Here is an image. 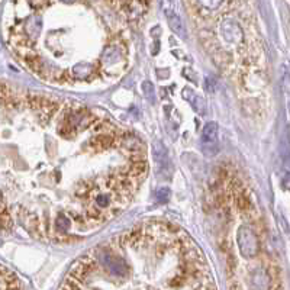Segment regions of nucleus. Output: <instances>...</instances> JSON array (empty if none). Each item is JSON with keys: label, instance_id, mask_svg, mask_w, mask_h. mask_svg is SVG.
Wrapping results in <instances>:
<instances>
[{"label": "nucleus", "instance_id": "9b49d317", "mask_svg": "<svg viewBox=\"0 0 290 290\" xmlns=\"http://www.w3.org/2000/svg\"><path fill=\"white\" fill-rule=\"evenodd\" d=\"M170 196H171V192H170V189L166 187V186H164V187H158L157 192H155V197H157V200H158L160 203L168 202Z\"/></svg>", "mask_w": 290, "mask_h": 290}, {"label": "nucleus", "instance_id": "4468645a", "mask_svg": "<svg viewBox=\"0 0 290 290\" xmlns=\"http://www.w3.org/2000/svg\"><path fill=\"white\" fill-rule=\"evenodd\" d=\"M224 0H199V3L205 7V9H209V10H215L218 9L221 4H222Z\"/></svg>", "mask_w": 290, "mask_h": 290}, {"label": "nucleus", "instance_id": "0eeeda50", "mask_svg": "<svg viewBox=\"0 0 290 290\" xmlns=\"http://www.w3.org/2000/svg\"><path fill=\"white\" fill-rule=\"evenodd\" d=\"M183 97L192 104V107L194 109V112H197L199 115H205L206 113V100L202 96L196 95L190 87L183 89Z\"/></svg>", "mask_w": 290, "mask_h": 290}, {"label": "nucleus", "instance_id": "ddd939ff", "mask_svg": "<svg viewBox=\"0 0 290 290\" xmlns=\"http://www.w3.org/2000/svg\"><path fill=\"white\" fill-rule=\"evenodd\" d=\"M68 228H70V219H67L64 215H60L57 218V229L60 232H67Z\"/></svg>", "mask_w": 290, "mask_h": 290}, {"label": "nucleus", "instance_id": "f257e3e1", "mask_svg": "<svg viewBox=\"0 0 290 290\" xmlns=\"http://www.w3.org/2000/svg\"><path fill=\"white\" fill-rule=\"evenodd\" d=\"M237 242H238V248L241 252L242 257L245 258H252L258 254V238L254 232L252 228L242 225L238 229L237 234Z\"/></svg>", "mask_w": 290, "mask_h": 290}, {"label": "nucleus", "instance_id": "f8f14e48", "mask_svg": "<svg viewBox=\"0 0 290 290\" xmlns=\"http://www.w3.org/2000/svg\"><path fill=\"white\" fill-rule=\"evenodd\" d=\"M110 141H112V138L110 137H107V135H102V137H97L93 140V143L92 145L93 146H96V148H100V149H103V148H107L109 145H110Z\"/></svg>", "mask_w": 290, "mask_h": 290}, {"label": "nucleus", "instance_id": "f3484780", "mask_svg": "<svg viewBox=\"0 0 290 290\" xmlns=\"http://www.w3.org/2000/svg\"><path fill=\"white\" fill-rule=\"evenodd\" d=\"M61 1H65V3H71V1H76V0H61Z\"/></svg>", "mask_w": 290, "mask_h": 290}, {"label": "nucleus", "instance_id": "dca6fc26", "mask_svg": "<svg viewBox=\"0 0 290 290\" xmlns=\"http://www.w3.org/2000/svg\"><path fill=\"white\" fill-rule=\"evenodd\" d=\"M48 0H31V4L32 6H42V4H45Z\"/></svg>", "mask_w": 290, "mask_h": 290}, {"label": "nucleus", "instance_id": "7ed1b4c3", "mask_svg": "<svg viewBox=\"0 0 290 290\" xmlns=\"http://www.w3.org/2000/svg\"><path fill=\"white\" fill-rule=\"evenodd\" d=\"M99 260L102 261L104 269L115 277H125L129 273V266L119 255H113L110 252H103V254H100Z\"/></svg>", "mask_w": 290, "mask_h": 290}, {"label": "nucleus", "instance_id": "1a4fd4ad", "mask_svg": "<svg viewBox=\"0 0 290 290\" xmlns=\"http://www.w3.org/2000/svg\"><path fill=\"white\" fill-rule=\"evenodd\" d=\"M93 71V65L87 64V62H80L77 65H74L73 68V76L77 79H87Z\"/></svg>", "mask_w": 290, "mask_h": 290}, {"label": "nucleus", "instance_id": "20e7f679", "mask_svg": "<svg viewBox=\"0 0 290 290\" xmlns=\"http://www.w3.org/2000/svg\"><path fill=\"white\" fill-rule=\"evenodd\" d=\"M152 160H154V163H155L157 170H158L160 174H164L167 177L171 176L173 166H171V161H170L167 148H166V145L163 144L161 141H155L152 144Z\"/></svg>", "mask_w": 290, "mask_h": 290}, {"label": "nucleus", "instance_id": "6e6552de", "mask_svg": "<svg viewBox=\"0 0 290 290\" xmlns=\"http://www.w3.org/2000/svg\"><path fill=\"white\" fill-rule=\"evenodd\" d=\"M121 58V54H119V48L116 47H109L103 51V55H102V62L104 65H112L115 62H118Z\"/></svg>", "mask_w": 290, "mask_h": 290}, {"label": "nucleus", "instance_id": "423d86ee", "mask_svg": "<svg viewBox=\"0 0 290 290\" xmlns=\"http://www.w3.org/2000/svg\"><path fill=\"white\" fill-rule=\"evenodd\" d=\"M164 13H166L167 22H168L171 31H173L177 37H180L182 40H186V38H187V31H186V26H185L182 18H180L173 9H170V7H166V9H164Z\"/></svg>", "mask_w": 290, "mask_h": 290}, {"label": "nucleus", "instance_id": "39448f33", "mask_svg": "<svg viewBox=\"0 0 290 290\" xmlns=\"http://www.w3.org/2000/svg\"><path fill=\"white\" fill-rule=\"evenodd\" d=\"M221 32L225 38V41L231 42V44H238L244 40L242 35V29L237 22H234L232 19H225L221 23Z\"/></svg>", "mask_w": 290, "mask_h": 290}, {"label": "nucleus", "instance_id": "f03ea898", "mask_svg": "<svg viewBox=\"0 0 290 290\" xmlns=\"http://www.w3.org/2000/svg\"><path fill=\"white\" fill-rule=\"evenodd\" d=\"M218 137H219V126L216 122H207L203 129H202V137H200V144L206 155H215L219 151L218 144Z\"/></svg>", "mask_w": 290, "mask_h": 290}, {"label": "nucleus", "instance_id": "9d476101", "mask_svg": "<svg viewBox=\"0 0 290 290\" xmlns=\"http://www.w3.org/2000/svg\"><path fill=\"white\" fill-rule=\"evenodd\" d=\"M143 92H144V96L149 100V102H155V90H154V86L151 82H144L143 83Z\"/></svg>", "mask_w": 290, "mask_h": 290}, {"label": "nucleus", "instance_id": "2eb2a0df", "mask_svg": "<svg viewBox=\"0 0 290 290\" xmlns=\"http://www.w3.org/2000/svg\"><path fill=\"white\" fill-rule=\"evenodd\" d=\"M215 86H216L215 79L210 77V76H206V79H205V87H206V90L209 93H215Z\"/></svg>", "mask_w": 290, "mask_h": 290}]
</instances>
